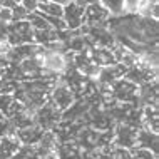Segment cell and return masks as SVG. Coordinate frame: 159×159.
<instances>
[{
	"mask_svg": "<svg viewBox=\"0 0 159 159\" xmlns=\"http://www.w3.org/2000/svg\"><path fill=\"white\" fill-rule=\"evenodd\" d=\"M72 2L75 3V5H79V7H89V5H92V3H96L99 2V0H72Z\"/></svg>",
	"mask_w": 159,
	"mask_h": 159,
	"instance_id": "d4e9b609",
	"label": "cell"
},
{
	"mask_svg": "<svg viewBox=\"0 0 159 159\" xmlns=\"http://www.w3.org/2000/svg\"><path fill=\"white\" fill-rule=\"evenodd\" d=\"M44 132L45 131L42 127H39L37 124H32V126H29L25 129H19V131L15 132V136L22 146H37L40 143Z\"/></svg>",
	"mask_w": 159,
	"mask_h": 159,
	"instance_id": "ba28073f",
	"label": "cell"
},
{
	"mask_svg": "<svg viewBox=\"0 0 159 159\" xmlns=\"http://www.w3.org/2000/svg\"><path fill=\"white\" fill-rule=\"evenodd\" d=\"M102 7L109 12L111 17H121L124 14V0H99Z\"/></svg>",
	"mask_w": 159,
	"mask_h": 159,
	"instance_id": "9a60e30c",
	"label": "cell"
},
{
	"mask_svg": "<svg viewBox=\"0 0 159 159\" xmlns=\"http://www.w3.org/2000/svg\"><path fill=\"white\" fill-rule=\"evenodd\" d=\"M10 49H12V45L8 44L7 37H0V57H7Z\"/></svg>",
	"mask_w": 159,
	"mask_h": 159,
	"instance_id": "603a6c76",
	"label": "cell"
},
{
	"mask_svg": "<svg viewBox=\"0 0 159 159\" xmlns=\"http://www.w3.org/2000/svg\"><path fill=\"white\" fill-rule=\"evenodd\" d=\"M49 101L54 104L55 109H59L61 112H64L67 107H70L72 104H74L75 94L72 92L64 82L57 80V84H55L54 89L50 91V99H49Z\"/></svg>",
	"mask_w": 159,
	"mask_h": 159,
	"instance_id": "5b68a950",
	"label": "cell"
},
{
	"mask_svg": "<svg viewBox=\"0 0 159 159\" xmlns=\"http://www.w3.org/2000/svg\"><path fill=\"white\" fill-rule=\"evenodd\" d=\"M37 44H24V45H15L10 49V52L7 54V62L10 64H15V66H19L22 61L25 59H30L34 57V54L37 52Z\"/></svg>",
	"mask_w": 159,
	"mask_h": 159,
	"instance_id": "9c48e42d",
	"label": "cell"
},
{
	"mask_svg": "<svg viewBox=\"0 0 159 159\" xmlns=\"http://www.w3.org/2000/svg\"><path fill=\"white\" fill-rule=\"evenodd\" d=\"M70 67L66 59V54L54 52V50L45 49L44 50V59H42V69H45L47 72L54 75H64L67 72V69Z\"/></svg>",
	"mask_w": 159,
	"mask_h": 159,
	"instance_id": "277c9868",
	"label": "cell"
},
{
	"mask_svg": "<svg viewBox=\"0 0 159 159\" xmlns=\"http://www.w3.org/2000/svg\"><path fill=\"white\" fill-rule=\"evenodd\" d=\"M131 152H132V156H134V159H157V154H154V152H151V151H148V149L134 148Z\"/></svg>",
	"mask_w": 159,
	"mask_h": 159,
	"instance_id": "d6986e66",
	"label": "cell"
},
{
	"mask_svg": "<svg viewBox=\"0 0 159 159\" xmlns=\"http://www.w3.org/2000/svg\"><path fill=\"white\" fill-rule=\"evenodd\" d=\"M7 70H8V62L5 57H0V79L7 75Z\"/></svg>",
	"mask_w": 159,
	"mask_h": 159,
	"instance_id": "cb8c5ba5",
	"label": "cell"
},
{
	"mask_svg": "<svg viewBox=\"0 0 159 159\" xmlns=\"http://www.w3.org/2000/svg\"><path fill=\"white\" fill-rule=\"evenodd\" d=\"M49 2H52L55 3V5H59V7H62V8H66L69 3H72V0H49Z\"/></svg>",
	"mask_w": 159,
	"mask_h": 159,
	"instance_id": "484cf974",
	"label": "cell"
},
{
	"mask_svg": "<svg viewBox=\"0 0 159 159\" xmlns=\"http://www.w3.org/2000/svg\"><path fill=\"white\" fill-rule=\"evenodd\" d=\"M39 14L40 15H45V17H59V19H62L64 15V8L55 5L52 2H45V3H39Z\"/></svg>",
	"mask_w": 159,
	"mask_h": 159,
	"instance_id": "2e32d148",
	"label": "cell"
},
{
	"mask_svg": "<svg viewBox=\"0 0 159 159\" xmlns=\"http://www.w3.org/2000/svg\"><path fill=\"white\" fill-rule=\"evenodd\" d=\"M62 19L67 25V30H79L80 25L84 24V7L75 5L74 2L69 3V5L64 8Z\"/></svg>",
	"mask_w": 159,
	"mask_h": 159,
	"instance_id": "52a82bcc",
	"label": "cell"
},
{
	"mask_svg": "<svg viewBox=\"0 0 159 159\" xmlns=\"http://www.w3.org/2000/svg\"><path fill=\"white\" fill-rule=\"evenodd\" d=\"M136 15L139 17V19H154V20H157V17H159L157 0H137Z\"/></svg>",
	"mask_w": 159,
	"mask_h": 159,
	"instance_id": "4fadbf2b",
	"label": "cell"
},
{
	"mask_svg": "<svg viewBox=\"0 0 159 159\" xmlns=\"http://www.w3.org/2000/svg\"><path fill=\"white\" fill-rule=\"evenodd\" d=\"M12 104H14V97H12V96H3V94H0V112L5 116V117H8V114H10Z\"/></svg>",
	"mask_w": 159,
	"mask_h": 159,
	"instance_id": "ac0fdd59",
	"label": "cell"
},
{
	"mask_svg": "<svg viewBox=\"0 0 159 159\" xmlns=\"http://www.w3.org/2000/svg\"><path fill=\"white\" fill-rule=\"evenodd\" d=\"M20 146L22 144L17 139L15 132H8V134L2 136L0 137V159H12Z\"/></svg>",
	"mask_w": 159,
	"mask_h": 159,
	"instance_id": "30bf717a",
	"label": "cell"
},
{
	"mask_svg": "<svg viewBox=\"0 0 159 159\" xmlns=\"http://www.w3.org/2000/svg\"><path fill=\"white\" fill-rule=\"evenodd\" d=\"M59 159H80V148L77 146L75 141H67V143H61L55 149Z\"/></svg>",
	"mask_w": 159,
	"mask_h": 159,
	"instance_id": "5bb4252c",
	"label": "cell"
},
{
	"mask_svg": "<svg viewBox=\"0 0 159 159\" xmlns=\"http://www.w3.org/2000/svg\"><path fill=\"white\" fill-rule=\"evenodd\" d=\"M157 134L151 132L148 129H139L137 131V141H136V148L139 149H148L154 154H157Z\"/></svg>",
	"mask_w": 159,
	"mask_h": 159,
	"instance_id": "8fae6325",
	"label": "cell"
},
{
	"mask_svg": "<svg viewBox=\"0 0 159 159\" xmlns=\"http://www.w3.org/2000/svg\"><path fill=\"white\" fill-rule=\"evenodd\" d=\"M61 117H62V112L59 109H55L52 102H47L42 107L34 112V121L39 127H42L44 131H54L55 127L61 124Z\"/></svg>",
	"mask_w": 159,
	"mask_h": 159,
	"instance_id": "7a4b0ae2",
	"label": "cell"
},
{
	"mask_svg": "<svg viewBox=\"0 0 159 159\" xmlns=\"http://www.w3.org/2000/svg\"><path fill=\"white\" fill-rule=\"evenodd\" d=\"M114 159H134L131 151H127V149H119V148H114Z\"/></svg>",
	"mask_w": 159,
	"mask_h": 159,
	"instance_id": "7402d4cb",
	"label": "cell"
},
{
	"mask_svg": "<svg viewBox=\"0 0 159 159\" xmlns=\"http://www.w3.org/2000/svg\"><path fill=\"white\" fill-rule=\"evenodd\" d=\"M19 5L30 15V14H35V12L39 10V0H22Z\"/></svg>",
	"mask_w": 159,
	"mask_h": 159,
	"instance_id": "ffe728a7",
	"label": "cell"
},
{
	"mask_svg": "<svg viewBox=\"0 0 159 159\" xmlns=\"http://www.w3.org/2000/svg\"><path fill=\"white\" fill-rule=\"evenodd\" d=\"M109 12L99 2L84 8V24L87 27H107V20H109Z\"/></svg>",
	"mask_w": 159,
	"mask_h": 159,
	"instance_id": "8992f818",
	"label": "cell"
},
{
	"mask_svg": "<svg viewBox=\"0 0 159 159\" xmlns=\"http://www.w3.org/2000/svg\"><path fill=\"white\" fill-rule=\"evenodd\" d=\"M29 14L24 10L20 5H15L12 8V22H20V20H27Z\"/></svg>",
	"mask_w": 159,
	"mask_h": 159,
	"instance_id": "44dd1931",
	"label": "cell"
},
{
	"mask_svg": "<svg viewBox=\"0 0 159 159\" xmlns=\"http://www.w3.org/2000/svg\"><path fill=\"white\" fill-rule=\"evenodd\" d=\"M112 132H114V137H112L114 148L127 149V151H132V149L136 148L137 129L127 126V124H116Z\"/></svg>",
	"mask_w": 159,
	"mask_h": 159,
	"instance_id": "3957f363",
	"label": "cell"
},
{
	"mask_svg": "<svg viewBox=\"0 0 159 159\" xmlns=\"http://www.w3.org/2000/svg\"><path fill=\"white\" fill-rule=\"evenodd\" d=\"M20 87V82L14 77H2L0 79V94L3 96H14L15 91Z\"/></svg>",
	"mask_w": 159,
	"mask_h": 159,
	"instance_id": "e0dca14e",
	"label": "cell"
},
{
	"mask_svg": "<svg viewBox=\"0 0 159 159\" xmlns=\"http://www.w3.org/2000/svg\"><path fill=\"white\" fill-rule=\"evenodd\" d=\"M111 97L119 104H131L137 106L139 104V87L129 82L127 79H117L111 85Z\"/></svg>",
	"mask_w": 159,
	"mask_h": 159,
	"instance_id": "6da1fadb",
	"label": "cell"
},
{
	"mask_svg": "<svg viewBox=\"0 0 159 159\" xmlns=\"http://www.w3.org/2000/svg\"><path fill=\"white\" fill-rule=\"evenodd\" d=\"M141 121H143V127L141 129H148L151 132H156L159 129V119H157V107L156 106H144L141 109Z\"/></svg>",
	"mask_w": 159,
	"mask_h": 159,
	"instance_id": "7c38bea8",
	"label": "cell"
}]
</instances>
